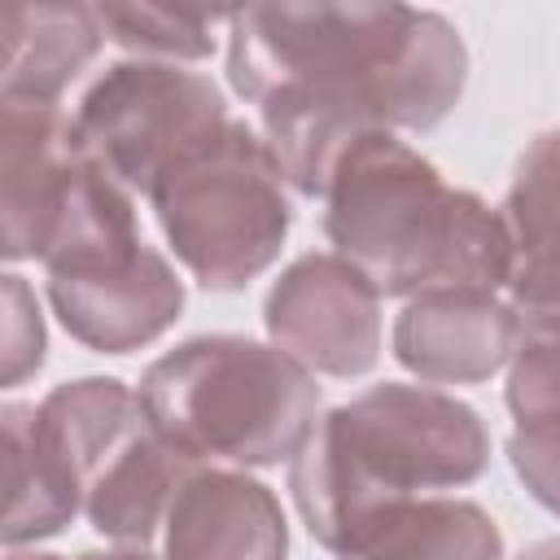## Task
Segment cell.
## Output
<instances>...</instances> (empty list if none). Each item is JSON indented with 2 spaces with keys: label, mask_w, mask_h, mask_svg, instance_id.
<instances>
[{
  "label": "cell",
  "mask_w": 560,
  "mask_h": 560,
  "mask_svg": "<svg viewBox=\"0 0 560 560\" xmlns=\"http://www.w3.org/2000/svg\"><path fill=\"white\" fill-rule=\"evenodd\" d=\"M521 324L499 293L411 298L389 332L394 359L424 385H477L516 354Z\"/></svg>",
  "instance_id": "obj_11"
},
{
  "label": "cell",
  "mask_w": 560,
  "mask_h": 560,
  "mask_svg": "<svg viewBox=\"0 0 560 560\" xmlns=\"http://www.w3.org/2000/svg\"><path fill=\"white\" fill-rule=\"evenodd\" d=\"M48 302L61 328L101 354H131L158 341L184 311V280L153 245H131L48 271Z\"/></svg>",
  "instance_id": "obj_8"
},
{
  "label": "cell",
  "mask_w": 560,
  "mask_h": 560,
  "mask_svg": "<svg viewBox=\"0 0 560 560\" xmlns=\"http://www.w3.org/2000/svg\"><path fill=\"white\" fill-rule=\"evenodd\" d=\"M0 311H4V337H0L4 385H22L26 376L39 372L44 350H48V332H44L35 289L18 271H4V280H0Z\"/></svg>",
  "instance_id": "obj_19"
},
{
  "label": "cell",
  "mask_w": 560,
  "mask_h": 560,
  "mask_svg": "<svg viewBox=\"0 0 560 560\" xmlns=\"http://www.w3.org/2000/svg\"><path fill=\"white\" fill-rule=\"evenodd\" d=\"M490 464V429L464 398L385 381L324 411L289 459V494L319 547L341 556L389 508L459 490Z\"/></svg>",
  "instance_id": "obj_3"
},
{
  "label": "cell",
  "mask_w": 560,
  "mask_h": 560,
  "mask_svg": "<svg viewBox=\"0 0 560 560\" xmlns=\"http://www.w3.org/2000/svg\"><path fill=\"white\" fill-rule=\"evenodd\" d=\"M105 39L136 52V61H206L214 52V26L228 13L214 9H166V4H96Z\"/></svg>",
  "instance_id": "obj_17"
},
{
  "label": "cell",
  "mask_w": 560,
  "mask_h": 560,
  "mask_svg": "<svg viewBox=\"0 0 560 560\" xmlns=\"http://www.w3.org/2000/svg\"><path fill=\"white\" fill-rule=\"evenodd\" d=\"M153 547L158 560H284L289 521L276 490L245 468L188 464Z\"/></svg>",
  "instance_id": "obj_9"
},
{
  "label": "cell",
  "mask_w": 560,
  "mask_h": 560,
  "mask_svg": "<svg viewBox=\"0 0 560 560\" xmlns=\"http://www.w3.org/2000/svg\"><path fill=\"white\" fill-rule=\"evenodd\" d=\"M508 464L529 499L560 516V411L516 420V429L508 433Z\"/></svg>",
  "instance_id": "obj_20"
},
{
  "label": "cell",
  "mask_w": 560,
  "mask_h": 560,
  "mask_svg": "<svg viewBox=\"0 0 560 560\" xmlns=\"http://www.w3.org/2000/svg\"><path fill=\"white\" fill-rule=\"evenodd\" d=\"M136 394L188 464L245 472L293 459L319 420L315 372L280 346L236 332L179 341L144 368Z\"/></svg>",
  "instance_id": "obj_4"
},
{
  "label": "cell",
  "mask_w": 560,
  "mask_h": 560,
  "mask_svg": "<svg viewBox=\"0 0 560 560\" xmlns=\"http://www.w3.org/2000/svg\"><path fill=\"white\" fill-rule=\"evenodd\" d=\"M337 560H503V534L481 503L424 494L389 508Z\"/></svg>",
  "instance_id": "obj_16"
},
{
  "label": "cell",
  "mask_w": 560,
  "mask_h": 560,
  "mask_svg": "<svg viewBox=\"0 0 560 560\" xmlns=\"http://www.w3.org/2000/svg\"><path fill=\"white\" fill-rule=\"evenodd\" d=\"M74 560H158V556H149V551H127V547H118V551H83V556H74Z\"/></svg>",
  "instance_id": "obj_22"
},
{
  "label": "cell",
  "mask_w": 560,
  "mask_h": 560,
  "mask_svg": "<svg viewBox=\"0 0 560 560\" xmlns=\"http://www.w3.org/2000/svg\"><path fill=\"white\" fill-rule=\"evenodd\" d=\"M9 560H66V556H48V551H13Z\"/></svg>",
  "instance_id": "obj_23"
},
{
  "label": "cell",
  "mask_w": 560,
  "mask_h": 560,
  "mask_svg": "<svg viewBox=\"0 0 560 560\" xmlns=\"http://www.w3.org/2000/svg\"><path fill=\"white\" fill-rule=\"evenodd\" d=\"M70 122L96 171L131 197H153V188L197 149L219 140L232 118L223 92L206 74L131 57L96 74Z\"/></svg>",
  "instance_id": "obj_6"
},
{
  "label": "cell",
  "mask_w": 560,
  "mask_h": 560,
  "mask_svg": "<svg viewBox=\"0 0 560 560\" xmlns=\"http://www.w3.org/2000/svg\"><path fill=\"white\" fill-rule=\"evenodd\" d=\"M284 188L267 140L232 118L153 188L149 206L179 267L210 293H236L280 258L293 223Z\"/></svg>",
  "instance_id": "obj_5"
},
{
  "label": "cell",
  "mask_w": 560,
  "mask_h": 560,
  "mask_svg": "<svg viewBox=\"0 0 560 560\" xmlns=\"http://www.w3.org/2000/svg\"><path fill=\"white\" fill-rule=\"evenodd\" d=\"M267 341L319 376H363L381 359V293L337 254L293 258L262 302Z\"/></svg>",
  "instance_id": "obj_7"
},
{
  "label": "cell",
  "mask_w": 560,
  "mask_h": 560,
  "mask_svg": "<svg viewBox=\"0 0 560 560\" xmlns=\"http://www.w3.org/2000/svg\"><path fill=\"white\" fill-rule=\"evenodd\" d=\"M96 4H9L0 18V101L61 105L66 88L101 52Z\"/></svg>",
  "instance_id": "obj_14"
},
{
  "label": "cell",
  "mask_w": 560,
  "mask_h": 560,
  "mask_svg": "<svg viewBox=\"0 0 560 560\" xmlns=\"http://www.w3.org/2000/svg\"><path fill=\"white\" fill-rule=\"evenodd\" d=\"M319 201L332 254L381 298L508 289L512 245L503 214L477 192L451 188L394 131L354 140Z\"/></svg>",
  "instance_id": "obj_2"
},
{
  "label": "cell",
  "mask_w": 560,
  "mask_h": 560,
  "mask_svg": "<svg viewBox=\"0 0 560 560\" xmlns=\"http://www.w3.org/2000/svg\"><path fill=\"white\" fill-rule=\"evenodd\" d=\"M503 402L516 420L560 411V337H521L508 363Z\"/></svg>",
  "instance_id": "obj_18"
},
{
  "label": "cell",
  "mask_w": 560,
  "mask_h": 560,
  "mask_svg": "<svg viewBox=\"0 0 560 560\" xmlns=\"http://www.w3.org/2000/svg\"><path fill=\"white\" fill-rule=\"evenodd\" d=\"M228 83L258 105L284 184L319 201L372 131H433L464 96L455 22L411 4H245L228 13Z\"/></svg>",
  "instance_id": "obj_1"
},
{
  "label": "cell",
  "mask_w": 560,
  "mask_h": 560,
  "mask_svg": "<svg viewBox=\"0 0 560 560\" xmlns=\"http://www.w3.org/2000/svg\"><path fill=\"white\" fill-rule=\"evenodd\" d=\"M516 560H560V538H538V542H529Z\"/></svg>",
  "instance_id": "obj_21"
},
{
  "label": "cell",
  "mask_w": 560,
  "mask_h": 560,
  "mask_svg": "<svg viewBox=\"0 0 560 560\" xmlns=\"http://www.w3.org/2000/svg\"><path fill=\"white\" fill-rule=\"evenodd\" d=\"M184 468L188 459L153 429L144 402H136V411L96 446L83 468L88 525L127 551H149Z\"/></svg>",
  "instance_id": "obj_12"
},
{
  "label": "cell",
  "mask_w": 560,
  "mask_h": 560,
  "mask_svg": "<svg viewBox=\"0 0 560 560\" xmlns=\"http://www.w3.org/2000/svg\"><path fill=\"white\" fill-rule=\"evenodd\" d=\"M79 166L83 149L61 105L0 101V254L9 262L39 258Z\"/></svg>",
  "instance_id": "obj_10"
},
{
  "label": "cell",
  "mask_w": 560,
  "mask_h": 560,
  "mask_svg": "<svg viewBox=\"0 0 560 560\" xmlns=\"http://www.w3.org/2000/svg\"><path fill=\"white\" fill-rule=\"evenodd\" d=\"M499 214L512 245L508 306L521 337H560V127L525 144Z\"/></svg>",
  "instance_id": "obj_13"
},
{
  "label": "cell",
  "mask_w": 560,
  "mask_h": 560,
  "mask_svg": "<svg viewBox=\"0 0 560 560\" xmlns=\"http://www.w3.org/2000/svg\"><path fill=\"white\" fill-rule=\"evenodd\" d=\"M4 547L61 534L83 512V486L66 451L39 424L35 402H4Z\"/></svg>",
  "instance_id": "obj_15"
}]
</instances>
